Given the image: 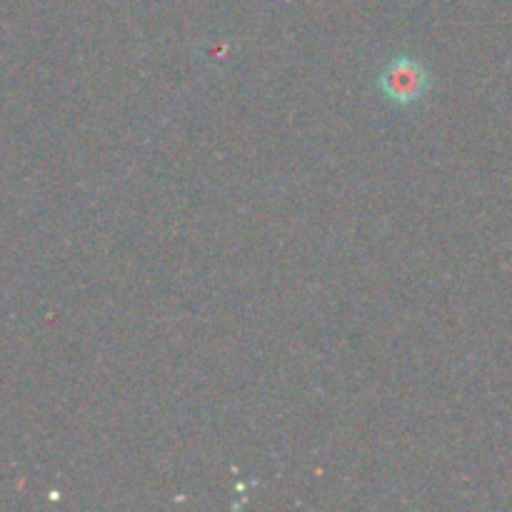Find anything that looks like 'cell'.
<instances>
[{"label": "cell", "mask_w": 512, "mask_h": 512, "mask_svg": "<svg viewBox=\"0 0 512 512\" xmlns=\"http://www.w3.org/2000/svg\"><path fill=\"white\" fill-rule=\"evenodd\" d=\"M430 73L420 60L398 55L380 73V90L395 105H413L428 93Z\"/></svg>", "instance_id": "1"}]
</instances>
